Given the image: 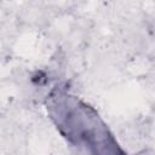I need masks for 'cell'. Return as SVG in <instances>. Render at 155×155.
<instances>
[{"label":"cell","instance_id":"6da1fadb","mask_svg":"<svg viewBox=\"0 0 155 155\" xmlns=\"http://www.w3.org/2000/svg\"><path fill=\"white\" fill-rule=\"evenodd\" d=\"M48 117L73 147L91 154L122 153L98 111L64 88H54L46 99Z\"/></svg>","mask_w":155,"mask_h":155}]
</instances>
